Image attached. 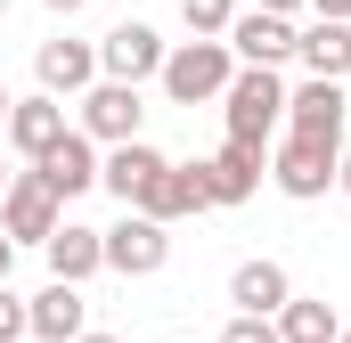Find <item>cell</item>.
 I'll list each match as a JSON object with an SVG mask.
<instances>
[{"label":"cell","instance_id":"7a4b0ae2","mask_svg":"<svg viewBox=\"0 0 351 343\" xmlns=\"http://www.w3.org/2000/svg\"><path fill=\"white\" fill-rule=\"evenodd\" d=\"M221 123H229V139L269 147V139L286 131V74H278V66H237L229 90H221Z\"/></svg>","mask_w":351,"mask_h":343},{"label":"cell","instance_id":"277c9868","mask_svg":"<svg viewBox=\"0 0 351 343\" xmlns=\"http://www.w3.org/2000/svg\"><path fill=\"white\" fill-rule=\"evenodd\" d=\"M164 261H172V221L123 204V221L106 229V270H114V278H156Z\"/></svg>","mask_w":351,"mask_h":343},{"label":"cell","instance_id":"603a6c76","mask_svg":"<svg viewBox=\"0 0 351 343\" xmlns=\"http://www.w3.org/2000/svg\"><path fill=\"white\" fill-rule=\"evenodd\" d=\"M0 343H25V294L0 278Z\"/></svg>","mask_w":351,"mask_h":343},{"label":"cell","instance_id":"ffe728a7","mask_svg":"<svg viewBox=\"0 0 351 343\" xmlns=\"http://www.w3.org/2000/svg\"><path fill=\"white\" fill-rule=\"evenodd\" d=\"M278 335H286V343H335V335H343V319H335V303H319V294H286Z\"/></svg>","mask_w":351,"mask_h":343},{"label":"cell","instance_id":"83f0119b","mask_svg":"<svg viewBox=\"0 0 351 343\" xmlns=\"http://www.w3.org/2000/svg\"><path fill=\"white\" fill-rule=\"evenodd\" d=\"M335 188H343V196H351V156H343V164H335Z\"/></svg>","mask_w":351,"mask_h":343},{"label":"cell","instance_id":"5b68a950","mask_svg":"<svg viewBox=\"0 0 351 343\" xmlns=\"http://www.w3.org/2000/svg\"><path fill=\"white\" fill-rule=\"evenodd\" d=\"M66 221V204H58V188L41 180V172H8V188H0V229L16 237V246H49V229Z\"/></svg>","mask_w":351,"mask_h":343},{"label":"cell","instance_id":"4dcf8cb0","mask_svg":"<svg viewBox=\"0 0 351 343\" xmlns=\"http://www.w3.org/2000/svg\"><path fill=\"white\" fill-rule=\"evenodd\" d=\"M0 123H8V82H0Z\"/></svg>","mask_w":351,"mask_h":343},{"label":"cell","instance_id":"1f68e13d","mask_svg":"<svg viewBox=\"0 0 351 343\" xmlns=\"http://www.w3.org/2000/svg\"><path fill=\"white\" fill-rule=\"evenodd\" d=\"M335 343H351V327H343V335H335Z\"/></svg>","mask_w":351,"mask_h":343},{"label":"cell","instance_id":"5bb4252c","mask_svg":"<svg viewBox=\"0 0 351 343\" xmlns=\"http://www.w3.org/2000/svg\"><path fill=\"white\" fill-rule=\"evenodd\" d=\"M343 82H327V74H302V82H286V131H319V139H343Z\"/></svg>","mask_w":351,"mask_h":343},{"label":"cell","instance_id":"7c38bea8","mask_svg":"<svg viewBox=\"0 0 351 343\" xmlns=\"http://www.w3.org/2000/svg\"><path fill=\"white\" fill-rule=\"evenodd\" d=\"M139 213H156V221H188V213H213V196H204V156L196 164H172L164 156V172L139 188Z\"/></svg>","mask_w":351,"mask_h":343},{"label":"cell","instance_id":"836d02e7","mask_svg":"<svg viewBox=\"0 0 351 343\" xmlns=\"http://www.w3.org/2000/svg\"><path fill=\"white\" fill-rule=\"evenodd\" d=\"M25 343H33V335H25Z\"/></svg>","mask_w":351,"mask_h":343},{"label":"cell","instance_id":"ac0fdd59","mask_svg":"<svg viewBox=\"0 0 351 343\" xmlns=\"http://www.w3.org/2000/svg\"><path fill=\"white\" fill-rule=\"evenodd\" d=\"M286 294H294V278H286V261H269V254H254V261H237V270H229V303H237V311L278 319V311H286Z\"/></svg>","mask_w":351,"mask_h":343},{"label":"cell","instance_id":"6da1fadb","mask_svg":"<svg viewBox=\"0 0 351 343\" xmlns=\"http://www.w3.org/2000/svg\"><path fill=\"white\" fill-rule=\"evenodd\" d=\"M237 74V49H229V33H188L164 49V66H156V82L172 106H221V90Z\"/></svg>","mask_w":351,"mask_h":343},{"label":"cell","instance_id":"2e32d148","mask_svg":"<svg viewBox=\"0 0 351 343\" xmlns=\"http://www.w3.org/2000/svg\"><path fill=\"white\" fill-rule=\"evenodd\" d=\"M33 74H41L49 98H82L98 82V41H41L33 49Z\"/></svg>","mask_w":351,"mask_h":343},{"label":"cell","instance_id":"52a82bcc","mask_svg":"<svg viewBox=\"0 0 351 343\" xmlns=\"http://www.w3.org/2000/svg\"><path fill=\"white\" fill-rule=\"evenodd\" d=\"M164 49H172V41H164L156 25H139V16H123V25H114V33L98 41V74H106V82H156V66H164Z\"/></svg>","mask_w":351,"mask_h":343},{"label":"cell","instance_id":"7402d4cb","mask_svg":"<svg viewBox=\"0 0 351 343\" xmlns=\"http://www.w3.org/2000/svg\"><path fill=\"white\" fill-rule=\"evenodd\" d=\"M221 343H286V335H278V319H262V311H229Z\"/></svg>","mask_w":351,"mask_h":343},{"label":"cell","instance_id":"4316f807","mask_svg":"<svg viewBox=\"0 0 351 343\" xmlns=\"http://www.w3.org/2000/svg\"><path fill=\"white\" fill-rule=\"evenodd\" d=\"M41 8H58V16H74V8H90V0H41Z\"/></svg>","mask_w":351,"mask_h":343},{"label":"cell","instance_id":"44dd1931","mask_svg":"<svg viewBox=\"0 0 351 343\" xmlns=\"http://www.w3.org/2000/svg\"><path fill=\"white\" fill-rule=\"evenodd\" d=\"M229 16H237V0H180L188 33H229Z\"/></svg>","mask_w":351,"mask_h":343},{"label":"cell","instance_id":"8fae6325","mask_svg":"<svg viewBox=\"0 0 351 343\" xmlns=\"http://www.w3.org/2000/svg\"><path fill=\"white\" fill-rule=\"evenodd\" d=\"M262 172H269V147L221 139V147L204 156V196H213V204H245V196L262 188Z\"/></svg>","mask_w":351,"mask_h":343},{"label":"cell","instance_id":"4fadbf2b","mask_svg":"<svg viewBox=\"0 0 351 343\" xmlns=\"http://www.w3.org/2000/svg\"><path fill=\"white\" fill-rule=\"evenodd\" d=\"M33 172L58 188V204H74V196H90V188H98V139L74 123V131H66L49 156H33Z\"/></svg>","mask_w":351,"mask_h":343},{"label":"cell","instance_id":"30bf717a","mask_svg":"<svg viewBox=\"0 0 351 343\" xmlns=\"http://www.w3.org/2000/svg\"><path fill=\"white\" fill-rule=\"evenodd\" d=\"M82 327H90V303H82L74 278H49V286L25 303V335H33V343H74Z\"/></svg>","mask_w":351,"mask_h":343},{"label":"cell","instance_id":"3957f363","mask_svg":"<svg viewBox=\"0 0 351 343\" xmlns=\"http://www.w3.org/2000/svg\"><path fill=\"white\" fill-rule=\"evenodd\" d=\"M335 164H343V139H319V131H278V147H269V180L294 204H319L335 188Z\"/></svg>","mask_w":351,"mask_h":343},{"label":"cell","instance_id":"9c48e42d","mask_svg":"<svg viewBox=\"0 0 351 343\" xmlns=\"http://www.w3.org/2000/svg\"><path fill=\"white\" fill-rule=\"evenodd\" d=\"M229 49H237V66H286V58H294V16H278V8H237V16H229Z\"/></svg>","mask_w":351,"mask_h":343},{"label":"cell","instance_id":"d6a6232c","mask_svg":"<svg viewBox=\"0 0 351 343\" xmlns=\"http://www.w3.org/2000/svg\"><path fill=\"white\" fill-rule=\"evenodd\" d=\"M0 16H8V0H0Z\"/></svg>","mask_w":351,"mask_h":343},{"label":"cell","instance_id":"cb8c5ba5","mask_svg":"<svg viewBox=\"0 0 351 343\" xmlns=\"http://www.w3.org/2000/svg\"><path fill=\"white\" fill-rule=\"evenodd\" d=\"M254 8H278V16H311V0H254Z\"/></svg>","mask_w":351,"mask_h":343},{"label":"cell","instance_id":"e0dca14e","mask_svg":"<svg viewBox=\"0 0 351 343\" xmlns=\"http://www.w3.org/2000/svg\"><path fill=\"white\" fill-rule=\"evenodd\" d=\"M41 254H49V278H74V286H90V278L106 270V229H90V221H58Z\"/></svg>","mask_w":351,"mask_h":343},{"label":"cell","instance_id":"ba28073f","mask_svg":"<svg viewBox=\"0 0 351 343\" xmlns=\"http://www.w3.org/2000/svg\"><path fill=\"white\" fill-rule=\"evenodd\" d=\"M66 131H74L66 98H49V90H33V98H8V123H0V139H8L25 164H33V156H49Z\"/></svg>","mask_w":351,"mask_h":343},{"label":"cell","instance_id":"d6986e66","mask_svg":"<svg viewBox=\"0 0 351 343\" xmlns=\"http://www.w3.org/2000/svg\"><path fill=\"white\" fill-rule=\"evenodd\" d=\"M164 172V147H147V139H114L106 156H98V188H114L123 204H139V188Z\"/></svg>","mask_w":351,"mask_h":343},{"label":"cell","instance_id":"f1b7e54d","mask_svg":"<svg viewBox=\"0 0 351 343\" xmlns=\"http://www.w3.org/2000/svg\"><path fill=\"white\" fill-rule=\"evenodd\" d=\"M74 343H123V335H98V327H82V335H74Z\"/></svg>","mask_w":351,"mask_h":343},{"label":"cell","instance_id":"9a60e30c","mask_svg":"<svg viewBox=\"0 0 351 343\" xmlns=\"http://www.w3.org/2000/svg\"><path fill=\"white\" fill-rule=\"evenodd\" d=\"M294 66H302V74H327V82H351V16H311V25H294Z\"/></svg>","mask_w":351,"mask_h":343},{"label":"cell","instance_id":"484cf974","mask_svg":"<svg viewBox=\"0 0 351 343\" xmlns=\"http://www.w3.org/2000/svg\"><path fill=\"white\" fill-rule=\"evenodd\" d=\"M311 16H351V0H311Z\"/></svg>","mask_w":351,"mask_h":343},{"label":"cell","instance_id":"8992f818","mask_svg":"<svg viewBox=\"0 0 351 343\" xmlns=\"http://www.w3.org/2000/svg\"><path fill=\"white\" fill-rule=\"evenodd\" d=\"M74 123H82L98 147H114V139H139V123H147V106H139V82H98L74 98Z\"/></svg>","mask_w":351,"mask_h":343},{"label":"cell","instance_id":"d4e9b609","mask_svg":"<svg viewBox=\"0 0 351 343\" xmlns=\"http://www.w3.org/2000/svg\"><path fill=\"white\" fill-rule=\"evenodd\" d=\"M8 270H16V237L0 229V278H8Z\"/></svg>","mask_w":351,"mask_h":343},{"label":"cell","instance_id":"f546056e","mask_svg":"<svg viewBox=\"0 0 351 343\" xmlns=\"http://www.w3.org/2000/svg\"><path fill=\"white\" fill-rule=\"evenodd\" d=\"M0 188H8V139H0Z\"/></svg>","mask_w":351,"mask_h":343}]
</instances>
